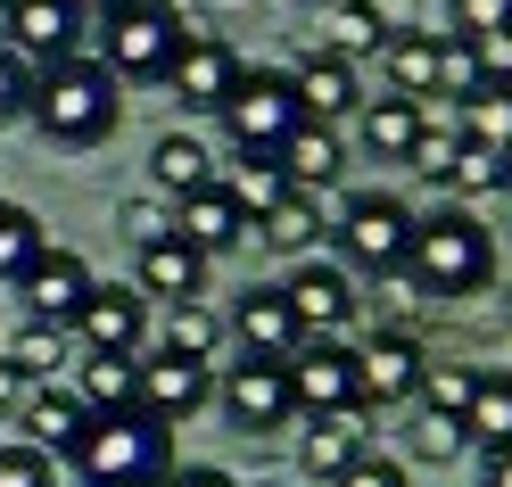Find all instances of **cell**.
I'll list each match as a JSON object with an SVG mask.
<instances>
[{
    "mask_svg": "<svg viewBox=\"0 0 512 487\" xmlns=\"http://www.w3.org/2000/svg\"><path fill=\"white\" fill-rule=\"evenodd\" d=\"M75 397L83 413H141V355H83Z\"/></svg>",
    "mask_w": 512,
    "mask_h": 487,
    "instance_id": "cell-28",
    "label": "cell"
},
{
    "mask_svg": "<svg viewBox=\"0 0 512 487\" xmlns=\"http://www.w3.org/2000/svg\"><path fill=\"white\" fill-rule=\"evenodd\" d=\"M463 42H488V34H512V0H446Z\"/></svg>",
    "mask_w": 512,
    "mask_h": 487,
    "instance_id": "cell-39",
    "label": "cell"
},
{
    "mask_svg": "<svg viewBox=\"0 0 512 487\" xmlns=\"http://www.w3.org/2000/svg\"><path fill=\"white\" fill-rule=\"evenodd\" d=\"M479 91H488V58H479V42H463V34H438V91H430V100H446V108H471Z\"/></svg>",
    "mask_w": 512,
    "mask_h": 487,
    "instance_id": "cell-33",
    "label": "cell"
},
{
    "mask_svg": "<svg viewBox=\"0 0 512 487\" xmlns=\"http://www.w3.org/2000/svg\"><path fill=\"white\" fill-rule=\"evenodd\" d=\"M281 298H290V314H298V331H306V339H347V331L364 322L356 273H347L339 256H306V265H290Z\"/></svg>",
    "mask_w": 512,
    "mask_h": 487,
    "instance_id": "cell-7",
    "label": "cell"
},
{
    "mask_svg": "<svg viewBox=\"0 0 512 487\" xmlns=\"http://www.w3.org/2000/svg\"><path fill=\"white\" fill-rule=\"evenodd\" d=\"M166 487H240V479L215 471V463H190V471H166Z\"/></svg>",
    "mask_w": 512,
    "mask_h": 487,
    "instance_id": "cell-44",
    "label": "cell"
},
{
    "mask_svg": "<svg viewBox=\"0 0 512 487\" xmlns=\"http://www.w3.org/2000/svg\"><path fill=\"white\" fill-rule=\"evenodd\" d=\"M116 223H124V240H133V248H149V240H166V232H174V207L149 190V199H124Z\"/></svg>",
    "mask_w": 512,
    "mask_h": 487,
    "instance_id": "cell-40",
    "label": "cell"
},
{
    "mask_svg": "<svg viewBox=\"0 0 512 487\" xmlns=\"http://www.w3.org/2000/svg\"><path fill=\"white\" fill-rule=\"evenodd\" d=\"M75 331H67V322H25V331H9V339H0V364H9L25 388H50L58 372H67L75 364Z\"/></svg>",
    "mask_w": 512,
    "mask_h": 487,
    "instance_id": "cell-20",
    "label": "cell"
},
{
    "mask_svg": "<svg viewBox=\"0 0 512 487\" xmlns=\"http://www.w3.org/2000/svg\"><path fill=\"white\" fill-rule=\"evenodd\" d=\"M265 487H298V479H265Z\"/></svg>",
    "mask_w": 512,
    "mask_h": 487,
    "instance_id": "cell-48",
    "label": "cell"
},
{
    "mask_svg": "<svg viewBox=\"0 0 512 487\" xmlns=\"http://www.w3.org/2000/svg\"><path fill=\"white\" fill-rule=\"evenodd\" d=\"M463 438L471 446H512V372H479V397H471V413H463Z\"/></svg>",
    "mask_w": 512,
    "mask_h": 487,
    "instance_id": "cell-34",
    "label": "cell"
},
{
    "mask_svg": "<svg viewBox=\"0 0 512 487\" xmlns=\"http://www.w3.org/2000/svg\"><path fill=\"white\" fill-rule=\"evenodd\" d=\"M133 289L141 298H166V306H190V298H207V256L190 248V240H149L141 248V265H133Z\"/></svg>",
    "mask_w": 512,
    "mask_h": 487,
    "instance_id": "cell-18",
    "label": "cell"
},
{
    "mask_svg": "<svg viewBox=\"0 0 512 487\" xmlns=\"http://www.w3.org/2000/svg\"><path fill=\"white\" fill-rule=\"evenodd\" d=\"M223 331L240 339V355H265V364H290L298 355V314H290V298H281V281H256V289H240V306H232V322Z\"/></svg>",
    "mask_w": 512,
    "mask_h": 487,
    "instance_id": "cell-15",
    "label": "cell"
},
{
    "mask_svg": "<svg viewBox=\"0 0 512 487\" xmlns=\"http://www.w3.org/2000/svg\"><path fill=\"white\" fill-rule=\"evenodd\" d=\"M422 372H430V347L413 339V331H372L364 347H356V388H364V413L372 405H413V388H422Z\"/></svg>",
    "mask_w": 512,
    "mask_h": 487,
    "instance_id": "cell-12",
    "label": "cell"
},
{
    "mask_svg": "<svg viewBox=\"0 0 512 487\" xmlns=\"http://www.w3.org/2000/svg\"><path fill=\"white\" fill-rule=\"evenodd\" d=\"M504 207H512V182H504Z\"/></svg>",
    "mask_w": 512,
    "mask_h": 487,
    "instance_id": "cell-49",
    "label": "cell"
},
{
    "mask_svg": "<svg viewBox=\"0 0 512 487\" xmlns=\"http://www.w3.org/2000/svg\"><path fill=\"white\" fill-rule=\"evenodd\" d=\"M405 446L422 454V463H455V454H463L471 438H463V421H446V413H422V405H413V430H405Z\"/></svg>",
    "mask_w": 512,
    "mask_h": 487,
    "instance_id": "cell-38",
    "label": "cell"
},
{
    "mask_svg": "<svg viewBox=\"0 0 512 487\" xmlns=\"http://www.w3.org/2000/svg\"><path fill=\"white\" fill-rule=\"evenodd\" d=\"M463 141L496 149L504 166H512V83H488V91H479V100L463 108Z\"/></svg>",
    "mask_w": 512,
    "mask_h": 487,
    "instance_id": "cell-35",
    "label": "cell"
},
{
    "mask_svg": "<svg viewBox=\"0 0 512 487\" xmlns=\"http://www.w3.org/2000/svg\"><path fill=\"white\" fill-rule=\"evenodd\" d=\"M380 42H389V25H380L372 0H323V50L356 67V58H380Z\"/></svg>",
    "mask_w": 512,
    "mask_h": 487,
    "instance_id": "cell-31",
    "label": "cell"
},
{
    "mask_svg": "<svg viewBox=\"0 0 512 487\" xmlns=\"http://www.w3.org/2000/svg\"><path fill=\"white\" fill-rule=\"evenodd\" d=\"M190 42V25L174 0H124V9L100 17V34H91V58L116 75V83H166L174 58Z\"/></svg>",
    "mask_w": 512,
    "mask_h": 487,
    "instance_id": "cell-4",
    "label": "cell"
},
{
    "mask_svg": "<svg viewBox=\"0 0 512 487\" xmlns=\"http://www.w3.org/2000/svg\"><path fill=\"white\" fill-rule=\"evenodd\" d=\"M488 487H512V446H496V454H488Z\"/></svg>",
    "mask_w": 512,
    "mask_h": 487,
    "instance_id": "cell-46",
    "label": "cell"
},
{
    "mask_svg": "<svg viewBox=\"0 0 512 487\" xmlns=\"http://www.w3.org/2000/svg\"><path fill=\"white\" fill-rule=\"evenodd\" d=\"M298 124H306V108H298V91H290L281 67H248L240 91L223 100V141H232V157H281Z\"/></svg>",
    "mask_w": 512,
    "mask_h": 487,
    "instance_id": "cell-6",
    "label": "cell"
},
{
    "mask_svg": "<svg viewBox=\"0 0 512 487\" xmlns=\"http://www.w3.org/2000/svg\"><path fill=\"white\" fill-rule=\"evenodd\" d=\"M67 331L83 355H149V298L133 281H91V298Z\"/></svg>",
    "mask_w": 512,
    "mask_h": 487,
    "instance_id": "cell-11",
    "label": "cell"
},
{
    "mask_svg": "<svg viewBox=\"0 0 512 487\" xmlns=\"http://www.w3.org/2000/svg\"><path fill=\"white\" fill-rule=\"evenodd\" d=\"M331 240H339V265H347V273L389 281V273H405L413 207L397 199V190H356V199H339V215H331Z\"/></svg>",
    "mask_w": 512,
    "mask_h": 487,
    "instance_id": "cell-5",
    "label": "cell"
},
{
    "mask_svg": "<svg viewBox=\"0 0 512 487\" xmlns=\"http://www.w3.org/2000/svg\"><path fill=\"white\" fill-rule=\"evenodd\" d=\"M174 240H190V248H199L207 265H215L223 248H240V240H248V215H240V207L207 182V190H190V199L174 207Z\"/></svg>",
    "mask_w": 512,
    "mask_h": 487,
    "instance_id": "cell-22",
    "label": "cell"
},
{
    "mask_svg": "<svg viewBox=\"0 0 512 487\" xmlns=\"http://www.w3.org/2000/svg\"><path fill=\"white\" fill-rule=\"evenodd\" d=\"M281 75H290L298 108H306L314 124H339V116H356V108H364V75L347 67L339 50H323V42H298V58H290Z\"/></svg>",
    "mask_w": 512,
    "mask_h": 487,
    "instance_id": "cell-14",
    "label": "cell"
},
{
    "mask_svg": "<svg viewBox=\"0 0 512 487\" xmlns=\"http://www.w3.org/2000/svg\"><path fill=\"white\" fill-rule=\"evenodd\" d=\"M215 190L248 215V232H256V223L290 199V174H281V157H232V166H215Z\"/></svg>",
    "mask_w": 512,
    "mask_h": 487,
    "instance_id": "cell-25",
    "label": "cell"
},
{
    "mask_svg": "<svg viewBox=\"0 0 512 487\" xmlns=\"http://www.w3.org/2000/svg\"><path fill=\"white\" fill-rule=\"evenodd\" d=\"M331 190H290V199H281L265 223H256V240H265L273 256H290V265H306L314 256V240H331Z\"/></svg>",
    "mask_w": 512,
    "mask_h": 487,
    "instance_id": "cell-19",
    "label": "cell"
},
{
    "mask_svg": "<svg viewBox=\"0 0 512 487\" xmlns=\"http://www.w3.org/2000/svg\"><path fill=\"white\" fill-rule=\"evenodd\" d=\"M215 397V372L207 364H182V355H141V413H157L174 430Z\"/></svg>",
    "mask_w": 512,
    "mask_h": 487,
    "instance_id": "cell-17",
    "label": "cell"
},
{
    "mask_svg": "<svg viewBox=\"0 0 512 487\" xmlns=\"http://www.w3.org/2000/svg\"><path fill=\"white\" fill-rule=\"evenodd\" d=\"M0 487H58L42 446H0Z\"/></svg>",
    "mask_w": 512,
    "mask_h": 487,
    "instance_id": "cell-41",
    "label": "cell"
},
{
    "mask_svg": "<svg viewBox=\"0 0 512 487\" xmlns=\"http://www.w3.org/2000/svg\"><path fill=\"white\" fill-rule=\"evenodd\" d=\"M471 397H479V364H430L422 388H413V405H422V413H446V421H463Z\"/></svg>",
    "mask_w": 512,
    "mask_h": 487,
    "instance_id": "cell-37",
    "label": "cell"
},
{
    "mask_svg": "<svg viewBox=\"0 0 512 487\" xmlns=\"http://www.w3.org/2000/svg\"><path fill=\"white\" fill-rule=\"evenodd\" d=\"M215 397H223V421H232L240 438H273V430H290V421H298L290 372L265 364V355H240V364H223Z\"/></svg>",
    "mask_w": 512,
    "mask_h": 487,
    "instance_id": "cell-8",
    "label": "cell"
},
{
    "mask_svg": "<svg viewBox=\"0 0 512 487\" xmlns=\"http://www.w3.org/2000/svg\"><path fill=\"white\" fill-rule=\"evenodd\" d=\"M405 281L422 289V298H479V289L496 281V232H488L471 207H430V215H413Z\"/></svg>",
    "mask_w": 512,
    "mask_h": 487,
    "instance_id": "cell-2",
    "label": "cell"
},
{
    "mask_svg": "<svg viewBox=\"0 0 512 487\" xmlns=\"http://www.w3.org/2000/svg\"><path fill=\"white\" fill-rule=\"evenodd\" d=\"M25 108H34V67L17 50H0V124H17Z\"/></svg>",
    "mask_w": 512,
    "mask_h": 487,
    "instance_id": "cell-42",
    "label": "cell"
},
{
    "mask_svg": "<svg viewBox=\"0 0 512 487\" xmlns=\"http://www.w3.org/2000/svg\"><path fill=\"white\" fill-rule=\"evenodd\" d=\"M504 182H512V166L496 149H479V141H463L455 157H446V174H438L446 199H504Z\"/></svg>",
    "mask_w": 512,
    "mask_h": 487,
    "instance_id": "cell-32",
    "label": "cell"
},
{
    "mask_svg": "<svg viewBox=\"0 0 512 487\" xmlns=\"http://www.w3.org/2000/svg\"><path fill=\"white\" fill-rule=\"evenodd\" d=\"M83 9H100V17H108V9H124V0H83Z\"/></svg>",
    "mask_w": 512,
    "mask_h": 487,
    "instance_id": "cell-47",
    "label": "cell"
},
{
    "mask_svg": "<svg viewBox=\"0 0 512 487\" xmlns=\"http://www.w3.org/2000/svg\"><path fill=\"white\" fill-rule=\"evenodd\" d=\"M83 487H166L174 471V430L157 413H91L83 438L67 446Z\"/></svg>",
    "mask_w": 512,
    "mask_h": 487,
    "instance_id": "cell-3",
    "label": "cell"
},
{
    "mask_svg": "<svg viewBox=\"0 0 512 487\" xmlns=\"http://www.w3.org/2000/svg\"><path fill=\"white\" fill-rule=\"evenodd\" d=\"M380 75H389L397 100H430L438 91V34H422V25H413V34H389L380 42Z\"/></svg>",
    "mask_w": 512,
    "mask_h": 487,
    "instance_id": "cell-30",
    "label": "cell"
},
{
    "mask_svg": "<svg viewBox=\"0 0 512 487\" xmlns=\"http://www.w3.org/2000/svg\"><path fill=\"white\" fill-rule=\"evenodd\" d=\"M0 25H9V50L25 58V67L83 58V42H91V9L83 0H0Z\"/></svg>",
    "mask_w": 512,
    "mask_h": 487,
    "instance_id": "cell-9",
    "label": "cell"
},
{
    "mask_svg": "<svg viewBox=\"0 0 512 487\" xmlns=\"http://www.w3.org/2000/svg\"><path fill=\"white\" fill-rule=\"evenodd\" d=\"M281 372H290V397H298L306 421H314V413H364L356 347H347V339H298V355H290Z\"/></svg>",
    "mask_w": 512,
    "mask_h": 487,
    "instance_id": "cell-10",
    "label": "cell"
},
{
    "mask_svg": "<svg viewBox=\"0 0 512 487\" xmlns=\"http://www.w3.org/2000/svg\"><path fill=\"white\" fill-rule=\"evenodd\" d=\"M240 50L232 42H223V34H190L182 42V58H174V100H182V116H223V100H232V91H240Z\"/></svg>",
    "mask_w": 512,
    "mask_h": 487,
    "instance_id": "cell-13",
    "label": "cell"
},
{
    "mask_svg": "<svg viewBox=\"0 0 512 487\" xmlns=\"http://www.w3.org/2000/svg\"><path fill=\"white\" fill-rule=\"evenodd\" d=\"M149 182H157V199H166V207H182L190 190H207V182H215L207 141H199V133H157V149H149Z\"/></svg>",
    "mask_w": 512,
    "mask_h": 487,
    "instance_id": "cell-24",
    "label": "cell"
},
{
    "mask_svg": "<svg viewBox=\"0 0 512 487\" xmlns=\"http://www.w3.org/2000/svg\"><path fill=\"white\" fill-rule=\"evenodd\" d=\"M34 133L58 141V149H100L116 124H124V91L116 75L100 67V58H50V67H34Z\"/></svg>",
    "mask_w": 512,
    "mask_h": 487,
    "instance_id": "cell-1",
    "label": "cell"
},
{
    "mask_svg": "<svg viewBox=\"0 0 512 487\" xmlns=\"http://www.w3.org/2000/svg\"><path fill=\"white\" fill-rule=\"evenodd\" d=\"M50 248V232H42V215L34 207H0V281H25V265H34V256Z\"/></svg>",
    "mask_w": 512,
    "mask_h": 487,
    "instance_id": "cell-36",
    "label": "cell"
},
{
    "mask_svg": "<svg viewBox=\"0 0 512 487\" xmlns=\"http://www.w3.org/2000/svg\"><path fill=\"white\" fill-rule=\"evenodd\" d=\"M281 174H290V190H331L339 174H347V141L331 133V124H298L290 133V149H281Z\"/></svg>",
    "mask_w": 512,
    "mask_h": 487,
    "instance_id": "cell-27",
    "label": "cell"
},
{
    "mask_svg": "<svg viewBox=\"0 0 512 487\" xmlns=\"http://www.w3.org/2000/svg\"><path fill=\"white\" fill-rule=\"evenodd\" d=\"M17 405H25V380H17V372H9V364H0V421H9V413H17Z\"/></svg>",
    "mask_w": 512,
    "mask_h": 487,
    "instance_id": "cell-45",
    "label": "cell"
},
{
    "mask_svg": "<svg viewBox=\"0 0 512 487\" xmlns=\"http://www.w3.org/2000/svg\"><path fill=\"white\" fill-rule=\"evenodd\" d=\"M17 421H25V446H42V454H67L75 438H83V397H75V388H25V405H17Z\"/></svg>",
    "mask_w": 512,
    "mask_h": 487,
    "instance_id": "cell-23",
    "label": "cell"
},
{
    "mask_svg": "<svg viewBox=\"0 0 512 487\" xmlns=\"http://www.w3.org/2000/svg\"><path fill=\"white\" fill-rule=\"evenodd\" d=\"M364 421L372 413H314L298 430V479H339L364 454Z\"/></svg>",
    "mask_w": 512,
    "mask_h": 487,
    "instance_id": "cell-21",
    "label": "cell"
},
{
    "mask_svg": "<svg viewBox=\"0 0 512 487\" xmlns=\"http://www.w3.org/2000/svg\"><path fill=\"white\" fill-rule=\"evenodd\" d=\"M223 314L207 298H190V306H166V331H157V355H182V364H207L215 372V355H223Z\"/></svg>",
    "mask_w": 512,
    "mask_h": 487,
    "instance_id": "cell-29",
    "label": "cell"
},
{
    "mask_svg": "<svg viewBox=\"0 0 512 487\" xmlns=\"http://www.w3.org/2000/svg\"><path fill=\"white\" fill-rule=\"evenodd\" d=\"M356 141H364V157H380V166H405L413 157V141H422V116H413V100H364L356 108Z\"/></svg>",
    "mask_w": 512,
    "mask_h": 487,
    "instance_id": "cell-26",
    "label": "cell"
},
{
    "mask_svg": "<svg viewBox=\"0 0 512 487\" xmlns=\"http://www.w3.org/2000/svg\"><path fill=\"white\" fill-rule=\"evenodd\" d=\"M17 298L34 306V322H75V314H83V298H91V265H83L75 248H42L34 265H25Z\"/></svg>",
    "mask_w": 512,
    "mask_h": 487,
    "instance_id": "cell-16",
    "label": "cell"
},
{
    "mask_svg": "<svg viewBox=\"0 0 512 487\" xmlns=\"http://www.w3.org/2000/svg\"><path fill=\"white\" fill-rule=\"evenodd\" d=\"M331 487H413V479H405L397 454H372V446H364V454H356V463H347Z\"/></svg>",
    "mask_w": 512,
    "mask_h": 487,
    "instance_id": "cell-43",
    "label": "cell"
},
{
    "mask_svg": "<svg viewBox=\"0 0 512 487\" xmlns=\"http://www.w3.org/2000/svg\"><path fill=\"white\" fill-rule=\"evenodd\" d=\"M0 207H9V199H0Z\"/></svg>",
    "mask_w": 512,
    "mask_h": 487,
    "instance_id": "cell-50",
    "label": "cell"
}]
</instances>
